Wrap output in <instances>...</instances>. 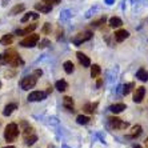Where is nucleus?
<instances>
[{"label":"nucleus","instance_id":"72a5a7b5","mask_svg":"<svg viewBox=\"0 0 148 148\" xmlns=\"http://www.w3.org/2000/svg\"><path fill=\"white\" fill-rule=\"evenodd\" d=\"M101 83H103V82H101V80H97V87H100V86H101Z\"/></svg>","mask_w":148,"mask_h":148},{"label":"nucleus","instance_id":"58836bf2","mask_svg":"<svg viewBox=\"0 0 148 148\" xmlns=\"http://www.w3.org/2000/svg\"><path fill=\"white\" fill-rule=\"evenodd\" d=\"M0 88H1V82H0Z\"/></svg>","mask_w":148,"mask_h":148},{"label":"nucleus","instance_id":"c756f323","mask_svg":"<svg viewBox=\"0 0 148 148\" xmlns=\"http://www.w3.org/2000/svg\"><path fill=\"white\" fill-rule=\"evenodd\" d=\"M41 32L44 35H48V34H51V24L49 23H45L44 24V27L41 28Z\"/></svg>","mask_w":148,"mask_h":148},{"label":"nucleus","instance_id":"a878e982","mask_svg":"<svg viewBox=\"0 0 148 148\" xmlns=\"http://www.w3.org/2000/svg\"><path fill=\"white\" fill-rule=\"evenodd\" d=\"M90 117L88 116H84V115H79V116L76 117V121H77V123L79 124H83V125H86V124H88L90 123Z\"/></svg>","mask_w":148,"mask_h":148},{"label":"nucleus","instance_id":"39448f33","mask_svg":"<svg viewBox=\"0 0 148 148\" xmlns=\"http://www.w3.org/2000/svg\"><path fill=\"white\" fill-rule=\"evenodd\" d=\"M108 125L112 130H125V128H128V123H124L121 119L116 116L108 117Z\"/></svg>","mask_w":148,"mask_h":148},{"label":"nucleus","instance_id":"b1692460","mask_svg":"<svg viewBox=\"0 0 148 148\" xmlns=\"http://www.w3.org/2000/svg\"><path fill=\"white\" fill-rule=\"evenodd\" d=\"M140 134H141V127H140V125H135V127L132 128L131 135H128L127 138H130V139H135V138H138V136H139Z\"/></svg>","mask_w":148,"mask_h":148},{"label":"nucleus","instance_id":"2f4dec72","mask_svg":"<svg viewBox=\"0 0 148 148\" xmlns=\"http://www.w3.org/2000/svg\"><path fill=\"white\" fill-rule=\"evenodd\" d=\"M43 1H44V3H47V4H51V5L60 3V0H43Z\"/></svg>","mask_w":148,"mask_h":148},{"label":"nucleus","instance_id":"9b49d317","mask_svg":"<svg viewBox=\"0 0 148 148\" xmlns=\"http://www.w3.org/2000/svg\"><path fill=\"white\" fill-rule=\"evenodd\" d=\"M76 56H77L80 64H82L83 67H91V60L87 55H84L83 52H76Z\"/></svg>","mask_w":148,"mask_h":148},{"label":"nucleus","instance_id":"aec40b11","mask_svg":"<svg viewBox=\"0 0 148 148\" xmlns=\"http://www.w3.org/2000/svg\"><path fill=\"white\" fill-rule=\"evenodd\" d=\"M24 10H25L24 4H16V5H15V7L10 11V15H11V16H15V15H17V14H20V12H23Z\"/></svg>","mask_w":148,"mask_h":148},{"label":"nucleus","instance_id":"5701e85b","mask_svg":"<svg viewBox=\"0 0 148 148\" xmlns=\"http://www.w3.org/2000/svg\"><path fill=\"white\" fill-rule=\"evenodd\" d=\"M63 67H64V71H66L67 73H72L73 71H75V66H73V63L71 62V60H67V62H64Z\"/></svg>","mask_w":148,"mask_h":148},{"label":"nucleus","instance_id":"f03ea898","mask_svg":"<svg viewBox=\"0 0 148 148\" xmlns=\"http://www.w3.org/2000/svg\"><path fill=\"white\" fill-rule=\"evenodd\" d=\"M17 52L15 49H7L4 51L3 53H0V66H8V64H12L14 60L17 58Z\"/></svg>","mask_w":148,"mask_h":148},{"label":"nucleus","instance_id":"f257e3e1","mask_svg":"<svg viewBox=\"0 0 148 148\" xmlns=\"http://www.w3.org/2000/svg\"><path fill=\"white\" fill-rule=\"evenodd\" d=\"M19 136V127H17L16 123H10L5 127V131H4V139L11 143V141H14L15 139Z\"/></svg>","mask_w":148,"mask_h":148},{"label":"nucleus","instance_id":"c9c22d12","mask_svg":"<svg viewBox=\"0 0 148 148\" xmlns=\"http://www.w3.org/2000/svg\"><path fill=\"white\" fill-rule=\"evenodd\" d=\"M4 3H3V5H7V1H10V0H3Z\"/></svg>","mask_w":148,"mask_h":148},{"label":"nucleus","instance_id":"6ab92c4d","mask_svg":"<svg viewBox=\"0 0 148 148\" xmlns=\"http://www.w3.org/2000/svg\"><path fill=\"white\" fill-rule=\"evenodd\" d=\"M55 88L59 92H64V91L68 88V84H67L66 80H58V82L55 83Z\"/></svg>","mask_w":148,"mask_h":148},{"label":"nucleus","instance_id":"dca6fc26","mask_svg":"<svg viewBox=\"0 0 148 148\" xmlns=\"http://www.w3.org/2000/svg\"><path fill=\"white\" fill-rule=\"evenodd\" d=\"M17 108V104L16 103H11V104H7L5 107H4V111H3V115L4 116H10L12 112Z\"/></svg>","mask_w":148,"mask_h":148},{"label":"nucleus","instance_id":"2eb2a0df","mask_svg":"<svg viewBox=\"0 0 148 148\" xmlns=\"http://www.w3.org/2000/svg\"><path fill=\"white\" fill-rule=\"evenodd\" d=\"M136 77H138L140 82H148V71L144 68H140L136 72Z\"/></svg>","mask_w":148,"mask_h":148},{"label":"nucleus","instance_id":"f8f14e48","mask_svg":"<svg viewBox=\"0 0 148 148\" xmlns=\"http://www.w3.org/2000/svg\"><path fill=\"white\" fill-rule=\"evenodd\" d=\"M36 27H38L36 24H31V25H28V27H25L24 29H17V31H16V35H19V36L29 35V34H32V32L36 29Z\"/></svg>","mask_w":148,"mask_h":148},{"label":"nucleus","instance_id":"e433bc0d","mask_svg":"<svg viewBox=\"0 0 148 148\" xmlns=\"http://www.w3.org/2000/svg\"><path fill=\"white\" fill-rule=\"evenodd\" d=\"M145 147H147V148H148V138H147V139H145Z\"/></svg>","mask_w":148,"mask_h":148},{"label":"nucleus","instance_id":"6e6552de","mask_svg":"<svg viewBox=\"0 0 148 148\" xmlns=\"http://www.w3.org/2000/svg\"><path fill=\"white\" fill-rule=\"evenodd\" d=\"M144 95H145V88L144 87H138V88L135 90L134 101L135 103H141L143 99H144Z\"/></svg>","mask_w":148,"mask_h":148},{"label":"nucleus","instance_id":"1a4fd4ad","mask_svg":"<svg viewBox=\"0 0 148 148\" xmlns=\"http://www.w3.org/2000/svg\"><path fill=\"white\" fill-rule=\"evenodd\" d=\"M128 36H130V32L128 31H125V29H117L114 35V39L117 43H121V41H124L125 39H128Z\"/></svg>","mask_w":148,"mask_h":148},{"label":"nucleus","instance_id":"20e7f679","mask_svg":"<svg viewBox=\"0 0 148 148\" xmlns=\"http://www.w3.org/2000/svg\"><path fill=\"white\" fill-rule=\"evenodd\" d=\"M40 40V36L36 34H29L27 38H24L20 41V45L24 47V48H32L35 45L38 44V41Z\"/></svg>","mask_w":148,"mask_h":148},{"label":"nucleus","instance_id":"ddd939ff","mask_svg":"<svg viewBox=\"0 0 148 148\" xmlns=\"http://www.w3.org/2000/svg\"><path fill=\"white\" fill-rule=\"evenodd\" d=\"M124 110H125V104L124 103H116V104H114V106L110 107V111L112 114H120V112H123Z\"/></svg>","mask_w":148,"mask_h":148},{"label":"nucleus","instance_id":"412c9836","mask_svg":"<svg viewBox=\"0 0 148 148\" xmlns=\"http://www.w3.org/2000/svg\"><path fill=\"white\" fill-rule=\"evenodd\" d=\"M39 16L40 15L39 14H36V12H28V14H25L24 16L21 17V23H25V21H28V20H31V19H39Z\"/></svg>","mask_w":148,"mask_h":148},{"label":"nucleus","instance_id":"cd10ccee","mask_svg":"<svg viewBox=\"0 0 148 148\" xmlns=\"http://www.w3.org/2000/svg\"><path fill=\"white\" fill-rule=\"evenodd\" d=\"M36 141H38V136L34 134V135H31L29 138L25 139V144H27V145H32V144H35Z\"/></svg>","mask_w":148,"mask_h":148},{"label":"nucleus","instance_id":"c85d7f7f","mask_svg":"<svg viewBox=\"0 0 148 148\" xmlns=\"http://www.w3.org/2000/svg\"><path fill=\"white\" fill-rule=\"evenodd\" d=\"M106 23V16H103V17H100V19H97V20H95V21H92V27H100L101 24H104Z\"/></svg>","mask_w":148,"mask_h":148},{"label":"nucleus","instance_id":"423d86ee","mask_svg":"<svg viewBox=\"0 0 148 148\" xmlns=\"http://www.w3.org/2000/svg\"><path fill=\"white\" fill-rule=\"evenodd\" d=\"M91 38H92V32H91V31H86V32H80V34L75 35L71 40H72V43L75 45H80L82 43H84V41L90 40Z\"/></svg>","mask_w":148,"mask_h":148},{"label":"nucleus","instance_id":"4be33fe9","mask_svg":"<svg viewBox=\"0 0 148 148\" xmlns=\"http://www.w3.org/2000/svg\"><path fill=\"white\" fill-rule=\"evenodd\" d=\"M97 107V103H87L84 107H83V111L84 112H87V114H93L95 112V110H96Z\"/></svg>","mask_w":148,"mask_h":148},{"label":"nucleus","instance_id":"473e14b6","mask_svg":"<svg viewBox=\"0 0 148 148\" xmlns=\"http://www.w3.org/2000/svg\"><path fill=\"white\" fill-rule=\"evenodd\" d=\"M106 1H107V4H112V3H114V0H106Z\"/></svg>","mask_w":148,"mask_h":148},{"label":"nucleus","instance_id":"f3484780","mask_svg":"<svg viewBox=\"0 0 148 148\" xmlns=\"http://www.w3.org/2000/svg\"><path fill=\"white\" fill-rule=\"evenodd\" d=\"M63 106L67 108V110L69 111V112H73V100L71 99L69 96H66L64 99H63Z\"/></svg>","mask_w":148,"mask_h":148},{"label":"nucleus","instance_id":"0eeeda50","mask_svg":"<svg viewBox=\"0 0 148 148\" xmlns=\"http://www.w3.org/2000/svg\"><path fill=\"white\" fill-rule=\"evenodd\" d=\"M47 97V92H43V91H34L28 95V101H41Z\"/></svg>","mask_w":148,"mask_h":148},{"label":"nucleus","instance_id":"4c0bfd02","mask_svg":"<svg viewBox=\"0 0 148 148\" xmlns=\"http://www.w3.org/2000/svg\"><path fill=\"white\" fill-rule=\"evenodd\" d=\"M3 148H15L14 145H7V147H3Z\"/></svg>","mask_w":148,"mask_h":148},{"label":"nucleus","instance_id":"393cba45","mask_svg":"<svg viewBox=\"0 0 148 148\" xmlns=\"http://www.w3.org/2000/svg\"><path fill=\"white\" fill-rule=\"evenodd\" d=\"M100 72H101L100 66H97V64H93V66L91 67V76H92L93 79H96L97 76L100 75Z\"/></svg>","mask_w":148,"mask_h":148},{"label":"nucleus","instance_id":"7ed1b4c3","mask_svg":"<svg viewBox=\"0 0 148 148\" xmlns=\"http://www.w3.org/2000/svg\"><path fill=\"white\" fill-rule=\"evenodd\" d=\"M36 82H38V76L35 75H28L25 76V77H23L20 82V87H21V90H24V91H28L29 88H34L35 86H36Z\"/></svg>","mask_w":148,"mask_h":148},{"label":"nucleus","instance_id":"a211bd4d","mask_svg":"<svg viewBox=\"0 0 148 148\" xmlns=\"http://www.w3.org/2000/svg\"><path fill=\"white\" fill-rule=\"evenodd\" d=\"M12 41H14V35H12V34L4 35L3 38L0 39L1 45H11V44H12Z\"/></svg>","mask_w":148,"mask_h":148},{"label":"nucleus","instance_id":"f704fd0d","mask_svg":"<svg viewBox=\"0 0 148 148\" xmlns=\"http://www.w3.org/2000/svg\"><path fill=\"white\" fill-rule=\"evenodd\" d=\"M134 148H143V147H140L139 144H134Z\"/></svg>","mask_w":148,"mask_h":148},{"label":"nucleus","instance_id":"7c9ffc66","mask_svg":"<svg viewBox=\"0 0 148 148\" xmlns=\"http://www.w3.org/2000/svg\"><path fill=\"white\" fill-rule=\"evenodd\" d=\"M48 44H49V40H48V39H44V40L40 41V44H39L38 47H39V48H45Z\"/></svg>","mask_w":148,"mask_h":148},{"label":"nucleus","instance_id":"4468645a","mask_svg":"<svg viewBox=\"0 0 148 148\" xmlns=\"http://www.w3.org/2000/svg\"><path fill=\"white\" fill-rule=\"evenodd\" d=\"M108 24H110V27H111V28H119V27H121V24H123V21H121L120 17L114 16V17H111V19H110V21H108Z\"/></svg>","mask_w":148,"mask_h":148},{"label":"nucleus","instance_id":"bb28decb","mask_svg":"<svg viewBox=\"0 0 148 148\" xmlns=\"http://www.w3.org/2000/svg\"><path fill=\"white\" fill-rule=\"evenodd\" d=\"M135 87L134 83H128V84H124L121 88H123V95H128V93L132 91V88Z\"/></svg>","mask_w":148,"mask_h":148},{"label":"nucleus","instance_id":"9d476101","mask_svg":"<svg viewBox=\"0 0 148 148\" xmlns=\"http://www.w3.org/2000/svg\"><path fill=\"white\" fill-rule=\"evenodd\" d=\"M35 10L41 12V14H48V12L52 11V5L51 4L44 3V1H43V3H36L35 4Z\"/></svg>","mask_w":148,"mask_h":148}]
</instances>
